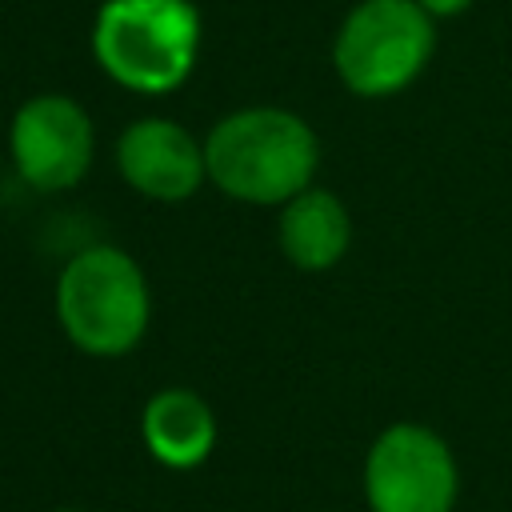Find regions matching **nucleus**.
Returning a JSON list of instances; mask_svg holds the SVG:
<instances>
[{
    "mask_svg": "<svg viewBox=\"0 0 512 512\" xmlns=\"http://www.w3.org/2000/svg\"><path fill=\"white\" fill-rule=\"evenodd\" d=\"M56 512H76V508H56Z\"/></svg>",
    "mask_w": 512,
    "mask_h": 512,
    "instance_id": "nucleus-11",
    "label": "nucleus"
},
{
    "mask_svg": "<svg viewBox=\"0 0 512 512\" xmlns=\"http://www.w3.org/2000/svg\"><path fill=\"white\" fill-rule=\"evenodd\" d=\"M416 4H420V8H424L432 20H440V16H460V12H464L472 0H416Z\"/></svg>",
    "mask_w": 512,
    "mask_h": 512,
    "instance_id": "nucleus-10",
    "label": "nucleus"
},
{
    "mask_svg": "<svg viewBox=\"0 0 512 512\" xmlns=\"http://www.w3.org/2000/svg\"><path fill=\"white\" fill-rule=\"evenodd\" d=\"M92 52L120 88L164 96L196 64L200 16L192 0H104L92 24Z\"/></svg>",
    "mask_w": 512,
    "mask_h": 512,
    "instance_id": "nucleus-2",
    "label": "nucleus"
},
{
    "mask_svg": "<svg viewBox=\"0 0 512 512\" xmlns=\"http://www.w3.org/2000/svg\"><path fill=\"white\" fill-rule=\"evenodd\" d=\"M436 28L416 0H360L332 44V64L348 92L380 100L408 88L432 60Z\"/></svg>",
    "mask_w": 512,
    "mask_h": 512,
    "instance_id": "nucleus-4",
    "label": "nucleus"
},
{
    "mask_svg": "<svg viewBox=\"0 0 512 512\" xmlns=\"http://www.w3.org/2000/svg\"><path fill=\"white\" fill-rule=\"evenodd\" d=\"M144 448L168 468H196L216 448V416L192 388H164L144 404L140 416Z\"/></svg>",
    "mask_w": 512,
    "mask_h": 512,
    "instance_id": "nucleus-8",
    "label": "nucleus"
},
{
    "mask_svg": "<svg viewBox=\"0 0 512 512\" xmlns=\"http://www.w3.org/2000/svg\"><path fill=\"white\" fill-rule=\"evenodd\" d=\"M352 240L348 208L328 188H304L280 212V248L304 272H324L340 264Z\"/></svg>",
    "mask_w": 512,
    "mask_h": 512,
    "instance_id": "nucleus-9",
    "label": "nucleus"
},
{
    "mask_svg": "<svg viewBox=\"0 0 512 512\" xmlns=\"http://www.w3.org/2000/svg\"><path fill=\"white\" fill-rule=\"evenodd\" d=\"M92 120L88 112L60 92L32 96L16 108L8 128V152L24 184L36 192H64L84 180L92 164Z\"/></svg>",
    "mask_w": 512,
    "mask_h": 512,
    "instance_id": "nucleus-6",
    "label": "nucleus"
},
{
    "mask_svg": "<svg viewBox=\"0 0 512 512\" xmlns=\"http://www.w3.org/2000/svg\"><path fill=\"white\" fill-rule=\"evenodd\" d=\"M116 164L120 176L152 200H188L208 176L204 144L164 116L132 120L116 140Z\"/></svg>",
    "mask_w": 512,
    "mask_h": 512,
    "instance_id": "nucleus-7",
    "label": "nucleus"
},
{
    "mask_svg": "<svg viewBox=\"0 0 512 512\" xmlns=\"http://www.w3.org/2000/svg\"><path fill=\"white\" fill-rule=\"evenodd\" d=\"M148 280L140 264L112 244L72 256L56 280V316L64 336L88 356H124L148 332Z\"/></svg>",
    "mask_w": 512,
    "mask_h": 512,
    "instance_id": "nucleus-3",
    "label": "nucleus"
},
{
    "mask_svg": "<svg viewBox=\"0 0 512 512\" xmlns=\"http://www.w3.org/2000/svg\"><path fill=\"white\" fill-rule=\"evenodd\" d=\"M316 164V132L288 108L228 112L204 140L208 180L244 204H288L312 188Z\"/></svg>",
    "mask_w": 512,
    "mask_h": 512,
    "instance_id": "nucleus-1",
    "label": "nucleus"
},
{
    "mask_svg": "<svg viewBox=\"0 0 512 512\" xmlns=\"http://www.w3.org/2000/svg\"><path fill=\"white\" fill-rule=\"evenodd\" d=\"M460 492L456 456L424 424H392L364 460V496L372 512H452Z\"/></svg>",
    "mask_w": 512,
    "mask_h": 512,
    "instance_id": "nucleus-5",
    "label": "nucleus"
}]
</instances>
